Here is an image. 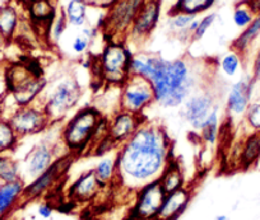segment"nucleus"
<instances>
[{"label": "nucleus", "mask_w": 260, "mask_h": 220, "mask_svg": "<svg viewBox=\"0 0 260 220\" xmlns=\"http://www.w3.org/2000/svg\"><path fill=\"white\" fill-rule=\"evenodd\" d=\"M74 158H76V156L71 153L57 157L54 161V163L44 173L37 176L36 178L31 179L28 184H26L22 201H32V200L39 199L42 195L46 194L47 191H50L65 176V173L68 172Z\"/></svg>", "instance_id": "nucleus-9"}, {"label": "nucleus", "mask_w": 260, "mask_h": 220, "mask_svg": "<svg viewBox=\"0 0 260 220\" xmlns=\"http://www.w3.org/2000/svg\"><path fill=\"white\" fill-rule=\"evenodd\" d=\"M133 52L126 41L106 40L93 65L101 82L110 87H120L130 77V61Z\"/></svg>", "instance_id": "nucleus-4"}, {"label": "nucleus", "mask_w": 260, "mask_h": 220, "mask_svg": "<svg viewBox=\"0 0 260 220\" xmlns=\"http://www.w3.org/2000/svg\"><path fill=\"white\" fill-rule=\"evenodd\" d=\"M12 127L19 137L31 136L49 129L51 125L49 116L39 101L28 106H21L8 117Z\"/></svg>", "instance_id": "nucleus-10"}, {"label": "nucleus", "mask_w": 260, "mask_h": 220, "mask_svg": "<svg viewBox=\"0 0 260 220\" xmlns=\"http://www.w3.org/2000/svg\"><path fill=\"white\" fill-rule=\"evenodd\" d=\"M84 2H86L91 8L106 11V9L110 8V7H111L116 0H84Z\"/></svg>", "instance_id": "nucleus-40"}, {"label": "nucleus", "mask_w": 260, "mask_h": 220, "mask_svg": "<svg viewBox=\"0 0 260 220\" xmlns=\"http://www.w3.org/2000/svg\"><path fill=\"white\" fill-rule=\"evenodd\" d=\"M260 37V14H256L254 21L246 27V28L241 29L239 36L232 41L231 49L235 51L240 52L244 57L247 56L250 50L252 49L255 42L259 40Z\"/></svg>", "instance_id": "nucleus-22"}, {"label": "nucleus", "mask_w": 260, "mask_h": 220, "mask_svg": "<svg viewBox=\"0 0 260 220\" xmlns=\"http://www.w3.org/2000/svg\"><path fill=\"white\" fill-rule=\"evenodd\" d=\"M102 185L97 179L93 169L82 173L68 190V195L73 201L87 202L97 197L102 189Z\"/></svg>", "instance_id": "nucleus-18"}, {"label": "nucleus", "mask_w": 260, "mask_h": 220, "mask_svg": "<svg viewBox=\"0 0 260 220\" xmlns=\"http://www.w3.org/2000/svg\"><path fill=\"white\" fill-rule=\"evenodd\" d=\"M24 186L26 182L22 178L0 184V219L11 212L12 209L22 201Z\"/></svg>", "instance_id": "nucleus-21"}, {"label": "nucleus", "mask_w": 260, "mask_h": 220, "mask_svg": "<svg viewBox=\"0 0 260 220\" xmlns=\"http://www.w3.org/2000/svg\"><path fill=\"white\" fill-rule=\"evenodd\" d=\"M172 159V142L166 129L148 120L116 151L117 182L136 192L157 181Z\"/></svg>", "instance_id": "nucleus-1"}, {"label": "nucleus", "mask_w": 260, "mask_h": 220, "mask_svg": "<svg viewBox=\"0 0 260 220\" xmlns=\"http://www.w3.org/2000/svg\"><path fill=\"white\" fill-rule=\"evenodd\" d=\"M244 60L245 57L240 52L231 49L219 59V70L227 78H235L244 67Z\"/></svg>", "instance_id": "nucleus-30"}, {"label": "nucleus", "mask_w": 260, "mask_h": 220, "mask_svg": "<svg viewBox=\"0 0 260 220\" xmlns=\"http://www.w3.org/2000/svg\"><path fill=\"white\" fill-rule=\"evenodd\" d=\"M214 220H229V217H227L226 215H219V216H217Z\"/></svg>", "instance_id": "nucleus-43"}, {"label": "nucleus", "mask_w": 260, "mask_h": 220, "mask_svg": "<svg viewBox=\"0 0 260 220\" xmlns=\"http://www.w3.org/2000/svg\"><path fill=\"white\" fill-rule=\"evenodd\" d=\"M247 3L256 14H260V0H247Z\"/></svg>", "instance_id": "nucleus-41"}, {"label": "nucleus", "mask_w": 260, "mask_h": 220, "mask_svg": "<svg viewBox=\"0 0 260 220\" xmlns=\"http://www.w3.org/2000/svg\"><path fill=\"white\" fill-rule=\"evenodd\" d=\"M154 103L152 84L142 77L130 76L120 86V109L143 116L144 111Z\"/></svg>", "instance_id": "nucleus-8"}, {"label": "nucleus", "mask_w": 260, "mask_h": 220, "mask_svg": "<svg viewBox=\"0 0 260 220\" xmlns=\"http://www.w3.org/2000/svg\"><path fill=\"white\" fill-rule=\"evenodd\" d=\"M191 191L186 186L166 194L161 205L158 215L154 220H176L189 206Z\"/></svg>", "instance_id": "nucleus-17"}, {"label": "nucleus", "mask_w": 260, "mask_h": 220, "mask_svg": "<svg viewBox=\"0 0 260 220\" xmlns=\"http://www.w3.org/2000/svg\"><path fill=\"white\" fill-rule=\"evenodd\" d=\"M251 76L254 77V79L256 82L260 81V44H259V46H257L256 51H255L254 60H252Z\"/></svg>", "instance_id": "nucleus-38"}, {"label": "nucleus", "mask_w": 260, "mask_h": 220, "mask_svg": "<svg viewBox=\"0 0 260 220\" xmlns=\"http://www.w3.org/2000/svg\"><path fill=\"white\" fill-rule=\"evenodd\" d=\"M217 0H176L170 12H184V13L199 16L208 12L216 4Z\"/></svg>", "instance_id": "nucleus-32"}, {"label": "nucleus", "mask_w": 260, "mask_h": 220, "mask_svg": "<svg viewBox=\"0 0 260 220\" xmlns=\"http://www.w3.org/2000/svg\"><path fill=\"white\" fill-rule=\"evenodd\" d=\"M244 122L249 131L260 132V101L251 102L244 116Z\"/></svg>", "instance_id": "nucleus-36"}, {"label": "nucleus", "mask_w": 260, "mask_h": 220, "mask_svg": "<svg viewBox=\"0 0 260 220\" xmlns=\"http://www.w3.org/2000/svg\"><path fill=\"white\" fill-rule=\"evenodd\" d=\"M255 84L256 81L250 72L230 86L226 94V112L230 119H239L245 116L252 102Z\"/></svg>", "instance_id": "nucleus-13"}, {"label": "nucleus", "mask_w": 260, "mask_h": 220, "mask_svg": "<svg viewBox=\"0 0 260 220\" xmlns=\"http://www.w3.org/2000/svg\"><path fill=\"white\" fill-rule=\"evenodd\" d=\"M46 97L39 102L44 107L51 124L60 122L77 107L82 97L81 84L73 77H64L45 89Z\"/></svg>", "instance_id": "nucleus-5"}, {"label": "nucleus", "mask_w": 260, "mask_h": 220, "mask_svg": "<svg viewBox=\"0 0 260 220\" xmlns=\"http://www.w3.org/2000/svg\"><path fill=\"white\" fill-rule=\"evenodd\" d=\"M68 21H67L64 13H62V11L60 9V11L57 12L56 17L54 18V21L50 24L49 31H47L50 41H51L52 44H59L60 40L62 39L64 33L67 32V29H68Z\"/></svg>", "instance_id": "nucleus-35"}, {"label": "nucleus", "mask_w": 260, "mask_h": 220, "mask_svg": "<svg viewBox=\"0 0 260 220\" xmlns=\"http://www.w3.org/2000/svg\"><path fill=\"white\" fill-rule=\"evenodd\" d=\"M146 121L142 115L132 114V112L117 109L109 119V136L119 148L124 144L134 132L138 130L143 122Z\"/></svg>", "instance_id": "nucleus-15"}, {"label": "nucleus", "mask_w": 260, "mask_h": 220, "mask_svg": "<svg viewBox=\"0 0 260 220\" xmlns=\"http://www.w3.org/2000/svg\"><path fill=\"white\" fill-rule=\"evenodd\" d=\"M158 182L166 194L176 191V190L185 186L184 172H182L181 166H180V163L176 159L172 158L171 162L167 164L165 171L162 172V174L159 176Z\"/></svg>", "instance_id": "nucleus-26"}, {"label": "nucleus", "mask_w": 260, "mask_h": 220, "mask_svg": "<svg viewBox=\"0 0 260 220\" xmlns=\"http://www.w3.org/2000/svg\"><path fill=\"white\" fill-rule=\"evenodd\" d=\"M130 76L142 77L152 84L154 103L162 108H177L197 92L198 69L185 57L165 59L158 54H133Z\"/></svg>", "instance_id": "nucleus-2"}, {"label": "nucleus", "mask_w": 260, "mask_h": 220, "mask_svg": "<svg viewBox=\"0 0 260 220\" xmlns=\"http://www.w3.org/2000/svg\"><path fill=\"white\" fill-rule=\"evenodd\" d=\"M28 18L35 26L49 31L51 22L57 14L56 0H35L26 6Z\"/></svg>", "instance_id": "nucleus-19"}, {"label": "nucleus", "mask_w": 260, "mask_h": 220, "mask_svg": "<svg viewBox=\"0 0 260 220\" xmlns=\"http://www.w3.org/2000/svg\"><path fill=\"white\" fill-rule=\"evenodd\" d=\"M17 2H18L19 4H22V6H24V7H26L27 4L32 3V2H35V0H17Z\"/></svg>", "instance_id": "nucleus-42"}, {"label": "nucleus", "mask_w": 260, "mask_h": 220, "mask_svg": "<svg viewBox=\"0 0 260 220\" xmlns=\"http://www.w3.org/2000/svg\"><path fill=\"white\" fill-rule=\"evenodd\" d=\"M18 161L9 153H0V184L22 178Z\"/></svg>", "instance_id": "nucleus-31"}, {"label": "nucleus", "mask_w": 260, "mask_h": 220, "mask_svg": "<svg viewBox=\"0 0 260 220\" xmlns=\"http://www.w3.org/2000/svg\"><path fill=\"white\" fill-rule=\"evenodd\" d=\"M217 21V14L216 13H209L203 16L202 18H199V23L195 32L192 33L191 41H199V40L203 39L207 34V32L209 31L212 26L214 24V22Z\"/></svg>", "instance_id": "nucleus-37"}, {"label": "nucleus", "mask_w": 260, "mask_h": 220, "mask_svg": "<svg viewBox=\"0 0 260 220\" xmlns=\"http://www.w3.org/2000/svg\"><path fill=\"white\" fill-rule=\"evenodd\" d=\"M19 27V12L14 4H0V37L3 40L13 39Z\"/></svg>", "instance_id": "nucleus-23"}, {"label": "nucleus", "mask_w": 260, "mask_h": 220, "mask_svg": "<svg viewBox=\"0 0 260 220\" xmlns=\"http://www.w3.org/2000/svg\"><path fill=\"white\" fill-rule=\"evenodd\" d=\"M144 0H116L105 11L100 31L106 40L126 41L130 27L133 24Z\"/></svg>", "instance_id": "nucleus-7"}, {"label": "nucleus", "mask_w": 260, "mask_h": 220, "mask_svg": "<svg viewBox=\"0 0 260 220\" xmlns=\"http://www.w3.org/2000/svg\"><path fill=\"white\" fill-rule=\"evenodd\" d=\"M89 6L84 0H68L61 8L68 24L73 28H83L88 23Z\"/></svg>", "instance_id": "nucleus-24"}, {"label": "nucleus", "mask_w": 260, "mask_h": 220, "mask_svg": "<svg viewBox=\"0 0 260 220\" xmlns=\"http://www.w3.org/2000/svg\"><path fill=\"white\" fill-rule=\"evenodd\" d=\"M37 214L42 219H50L52 214H54V207H52L50 202H41L39 207H37Z\"/></svg>", "instance_id": "nucleus-39"}, {"label": "nucleus", "mask_w": 260, "mask_h": 220, "mask_svg": "<svg viewBox=\"0 0 260 220\" xmlns=\"http://www.w3.org/2000/svg\"><path fill=\"white\" fill-rule=\"evenodd\" d=\"M55 159L54 145L47 141L39 142L28 152L24 159V173L29 179L36 178L54 163Z\"/></svg>", "instance_id": "nucleus-16"}, {"label": "nucleus", "mask_w": 260, "mask_h": 220, "mask_svg": "<svg viewBox=\"0 0 260 220\" xmlns=\"http://www.w3.org/2000/svg\"><path fill=\"white\" fill-rule=\"evenodd\" d=\"M94 174L102 186H107L117 181V164H116V152L114 154H105L101 156V159L96 163L93 168Z\"/></svg>", "instance_id": "nucleus-27"}, {"label": "nucleus", "mask_w": 260, "mask_h": 220, "mask_svg": "<svg viewBox=\"0 0 260 220\" xmlns=\"http://www.w3.org/2000/svg\"><path fill=\"white\" fill-rule=\"evenodd\" d=\"M161 13V0H144V3L142 4L133 24L130 27L126 41L129 40L130 42L137 45L143 44L144 41H147L152 36L157 26H158Z\"/></svg>", "instance_id": "nucleus-12"}, {"label": "nucleus", "mask_w": 260, "mask_h": 220, "mask_svg": "<svg viewBox=\"0 0 260 220\" xmlns=\"http://www.w3.org/2000/svg\"><path fill=\"white\" fill-rule=\"evenodd\" d=\"M216 106V101L211 92L198 89L182 103L181 115L192 130L199 131L208 115Z\"/></svg>", "instance_id": "nucleus-14"}, {"label": "nucleus", "mask_w": 260, "mask_h": 220, "mask_svg": "<svg viewBox=\"0 0 260 220\" xmlns=\"http://www.w3.org/2000/svg\"><path fill=\"white\" fill-rule=\"evenodd\" d=\"M255 17H256V13L252 11L247 0H240L235 4L234 12H232V22L237 28H246L254 21Z\"/></svg>", "instance_id": "nucleus-34"}, {"label": "nucleus", "mask_w": 260, "mask_h": 220, "mask_svg": "<svg viewBox=\"0 0 260 220\" xmlns=\"http://www.w3.org/2000/svg\"><path fill=\"white\" fill-rule=\"evenodd\" d=\"M198 18V16L184 12H169V28L170 31L176 33L180 40H187L190 41V37L187 34L189 26Z\"/></svg>", "instance_id": "nucleus-28"}, {"label": "nucleus", "mask_w": 260, "mask_h": 220, "mask_svg": "<svg viewBox=\"0 0 260 220\" xmlns=\"http://www.w3.org/2000/svg\"><path fill=\"white\" fill-rule=\"evenodd\" d=\"M100 32L101 31L97 27L86 26L83 28H79L78 33L73 37V41H72V51L76 55H79V56L87 54L92 42H93V40L96 39Z\"/></svg>", "instance_id": "nucleus-29"}, {"label": "nucleus", "mask_w": 260, "mask_h": 220, "mask_svg": "<svg viewBox=\"0 0 260 220\" xmlns=\"http://www.w3.org/2000/svg\"><path fill=\"white\" fill-rule=\"evenodd\" d=\"M166 192L157 181L147 184L136 191V199L132 210L130 220H154L158 215Z\"/></svg>", "instance_id": "nucleus-11"}, {"label": "nucleus", "mask_w": 260, "mask_h": 220, "mask_svg": "<svg viewBox=\"0 0 260 220\" xmlns=\"http://www.w3.org/2000/svg\"><path fill=\"white\" fill-rule=\"evenodd\" d=\"M219 131H221V108L218 104H216L198 132L204 144L213 146L218 141Z\"/></svg>", "instance_id": "nucleus-25"}, {"label": "nucleus", "mask_w": 260, "mask_h": 220, "mask_svg": "<svg viewBox=\"0 0 260 220\" xmlns=\"http://www.w3.org/2000/svg\"><path fill=\"white\" fill-rule=\"evenodd\" d=\"M21 137L17 135L8 119L0 117V153H11L16 149Z\"/></svg>", "instance_id": "nucleus-33"}, {"label": "nucleus", "mask_w": 260, "mask_h": 220, "mask_svg": "<svg viewBox=\"0 0 260 220\" xmlns=\"http://www.w3.org/2000/svg\"><path fill=\"white\" fill-rule=\"evenodd\" d=\"M102 117L100 109L88 106L78 109L65 122L60 131V139L68 153L78 157L91 149L94 131Z\"/></svg>", "instance_id": "nucleus-3"}, {"label": "nucleus", "mask_w": 260, "mask_h": 220, "mask_svg": "<svg viewBox=\"0 0 260 220\" xmlns=\"http://www.w3.org/2000/svg\"><path fill=\"white\" fill-rule=\"evenodd\" d=\"M260 159V132L249 131L240 144L237 163L242 169H249Z\"/></svg>", "instance_id": "nucleus-20"}, {"label": "nucleus", "mask_w": 260, "mask_h": 220, "mask_svg": "<svg viewBox=\"0 0 260 220\" xmlns=\"http://www.w3.org/2000/svg\"><path fill=\"white\" fill-rule=\"evenodd\" d=\"M7 84L12 98L18 107L28 106L40 99L47 87V81L41 72L24 64H12L7 69Z\"/></svg>", "instance_id": "nucleus-6"}]
</instances>
